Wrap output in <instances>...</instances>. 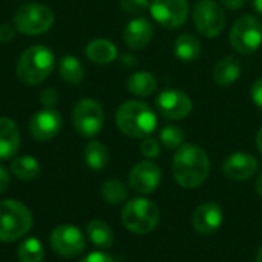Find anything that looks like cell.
Segmentation results:
<instances>
[{
	"mask_svg": "<svg viewBox=\"0 0 262 262\" xmlns=\"http://www.w3.org/2000/svg\"><path fill=\"white\" fill-rule=\"evenodd\" d=\"M173 52H175L177 58L181 60L183 63H192V61H196L201 57L203 46H201V41L195 35L181 34L175 40Z\"/></svg>",
	"mask_w": 262,
	"mask_h": 262,
	"instance_id": "ffe728a7",
	"label": "cell"
},
{
	"mask_svg": "<svg viewBox=\"0 0 262 262\" xmlns=\"http://www.w3.org/2000/svg\"><path fill=\"white\" fill-rule=\"evenodd\" d=\"M61 115L54 107H45L32 115L29 121V134L34 140L48 141L61 129Z\"/></svg>",
	"mask_w": 262,
	"mask_h": 262,
	"instance_id": "5bb4252c",
	"label": "cell"
},
{
	"mask_svg": "<svg viewBox=\"0 0 262 262\" xmlns=\"http://www.w3.org/2000/svg\"><path fill=\"white\" fill-rule=\"evenodd\" d=\"M175 181L184 189H196L206 183L210 172L207 152L195 144H183L177 149L172 161Z\"/></svg>",
	"mask_w": 262,
	"mask_h": 262,
	"instance_id": "6da1fadb",
	"label": "cell"
},
{
	"mask_svg": "<svg viewBox=\"0 0 262 262\" xmlns=\"http://www.w3.org/2000/svg\"><path fill=\"white\" fill-rule=\"evenodd\" d=\"M154 37V26L144 17L130 20L123 32V40L130 49H144Z\"/></svg>",
	"mask_w": 262,
	"mask_h": 262,
	"instance_id": "e0dca14e",
	"label": "cell"
},
{
	"mask_svg": "<svg viewBox=\"0 0 262 262\" xmlns=\"http://www.w3.org/2000/svg\"><path fill=\"white\" fill-rule=\"evenodd\" d=\"M54 25V12L41 3H25L14 14V26L25 35L45 34Z\"/></svg>",
	"mask_w": 262,
	"mask_h": 262,
	"instance_id": "8992f818",
	"label": "cell"
},
{
	"mask_svg": "<svg viewBox=\"0 0 262 262\" xmlns=\"http://www.w3.org/2000/svg\"><path fill=\"white\" fill-rule=\"evenodd\" d=\"M20 149V130L6 117H0V160L12 158Z\"/></svg>",
	"mask_w": 262,
	"mask_h": 262,
	"instance_id": "ac0fdd59",
	"label": "cell"
},
{
	"mask_svg": "<svg viewBox=\"0 0 262 262\" xmlns=\"http://www.w3.org/2000/svg\"><path fill=\"white\" fill-rule=\"evenodd\" d=\"M193 25L201 35L215 38L224 29L226 14L216 2L200 0L193 8Z\"/></svg>",
	"mask_w": 262,
	"mask_h": 262,
	"instance_id": "9c48e42d",
	"label": "cell"
},
{
	"mask_svg": "<svg viewBox=\"0 0 262 262\" xmlns=\"http://www.w3.org/2000/svg\"><path fill=\"white\" fill-rule=\"evenodd\" d=\"M161 183V170L152 161L137 163L129 172V186L140 195L154 193Z\"/></svg>",
	"mask_w": 262,
	"mask_h": 262,
	"instance_id": "4fadbf2b",
	"label": "cell"
},
{
	"mask_svg": "<svg viewBox=\"0 0 262 262\" xmlns=\"http://www.w3.org/2000/svg\"><path fill=\"white\" fill-rule=\"evenodd\" d=\"M60 77L68 84H78L84 78V69L77 57L66 55L60 61Z\"/></svg>",
	"mask_w": 262,
	"mask_h": 262,
	"instance_id": "484cf974",
	"label": "cell"
},
{
	"mask_svg": "<svg viewBox=\"0 0 262 262\" xmlns=\"http://www.w3.org/2000/svg\"><path fill=\"white\" fill-rule=\"evenodd\" d=\"M118 129L130 138H146L157 127L155 112L143 101L130 100L123 103L115 115Z\"/></svg>",
	"mask_w": 262,
	"mask_h": 262,
	"instance_id": "7a4b0ae2",
	"label": "cell"
},
{
	"mask_svg": "<svg viewBox=\"0 0 262 262\" xmlns=\"http://www.w3.org/2000/svg\"><path fill=\"white\" fill-rule=\"evenodd\" d=\"M51 247L63 258H75L86 249V239L77 226L61 224L51 233Z\"/></svg>",
	"mask_w": 262,
	"mask_h": 262,
	"instance_id": "30bf717a",
	"label": "cell"
},
{
	"mask_svg": "<svg viewBox=\"0 0 262 262\" xmlns=\"http://www.w3.org/2000/svg\"><path fill=\"white\" fill-rule=\"evenodd\" d=\"M256 147H258L259 154L262 155V127L258 130V134H256Z\"/></svg>",
	"mask_w": 262,
	"mask_h": 262,
	"instance_id": "74e56055",
	"label": "cell"
},
{
	"mask_svg": "<svg viewBox=\"0 0 262 262\" xmlns=\"http://www.w3.org/2000/svg\"><path fill=\"white\" fill-rule=\"evenodd\" d=\"M86 235L91 239V243L100 249H109L114 244V232L101 220H92L86 226Z\"/></svg>",
	"mask_w": 262,
	"mask_h": 262,
	"instance_id": "7402d4cb",
	"label": "cell"
},
{
	"mask_svg": "<svg viewBox=\"0 0 262 262\" xmlns=\"http://www.w3.org/2000/svg\"><path fill=\"white\" fill-rule=\"evenodd\" d=\"M256 192L259 196H262V173L258 177V181H256Z\"/></svg>",
	"mask_w": 262,
	"mask_h": 262,
	"instance_id": "f35d334b",
	"label": "cell"
},
{
	"mask_svg": "<svg viewBox=\"0 0 262 262\" xmlns=\"http://www.w3.org/2000/svg\"><path fill=\"white\" fill-rule=\"evenodd\" d=\"M149 9L154 20L167 29L183 26L189 17L187 0H152Z\"/></svg>",
	"mask_w": 262,
	"mask_h": 262,
	"instance_id": "8fae6325",
	"label": "cell"
},
{
	"mask_svg": "<svg viewBox=\"0 0 262 262\" xmlns=\"http://www.w3.org/2000/svg\"><path fill=\"white\" fill-rule=\"evenodd\" d=\"M230 45L239 54H252L262 45V23L255 15L239 17L230 29Z\"/></svg>",
	"mask_w": 262,
	"mask_h": 262,
	"instance_id": "52a82bcc",
	"label": "cell"
},
{
	"mask_svg": "<svg viewBox=\"0 0 262 262\" xmlns=\"http://www.w3.org/2000/svg\"><path fill=\"white\" fill-rule=\"evenodd\" d=\"M80 262H115L114 258L104 252H92L89 255H86Z\"/></svg>",
	"mask_w": 262,
	"mask_h": 262,
	"instance_id": "d6a6232c",
	"label": "cell"
},
{
	"mask_svg": "<svg viewBox=\"0 0 262 262\" xmlns=\"http://www.w3.org/2000/svg\"><path fill=\"white\" fill-rule=\"evenodd\" d=\"M250 95H252V100L255 101V104L262 111V78L256 80L252 86V91H250Z\"/></svg>",
	"mask_w": 262,
	"mask_h": 262,
	"instance_id": "836d02e7",
	"label": "cell"
},
{
	"mask_svg": "<svg viewBox=\"0 0 262 262\" xmlns=\"http://www.w3.org/2000/svg\"><path fill=\"white\" fill-rule=\"evenodd\" d=\"M54 54L41 46L35 45L28 48L17 61V77L28 86L40 84L45 81L54 69Z\"/></svg>",
	"mask_w": 262,
	"mask_h": 262,
	"instance_id": "3957f363",
	"label": "cell"
},
{
	"mask_svg": "<svg viewBox=\"0 0 262 262\" xmlns=\"http://www.w3.org/2000/svg\"><path fill=\"white\" fill-rule=\"evenodd\" d=\"M15 26L9 25V23H5L0 26V41L6 43V41H11L14 37H15Z\"/></svg>",
	"mask_w": 262,
	"mask_h": 262,
	"instance_id": "e575fe53",
	"label": "cell"
},
{
	"mask_svg": "<svg viewBox=\"0 0 262 262\" xmlns=\"http://www.w3.org/2000/svg\"><path fill=\"white\" fill-rule=\"evenodd\" d=\"M40 101L45 107H54L58 101V95L54 89L48 88V89H43L41 94H40Z\"/></svg>",
	"mask_w": 262,
	"mask_h": 262,
	"instance_id": "1f68e13d",
	"label": "cell"
},
{
	"mask_svg": "<svg viewBox=\"0 0 262 262\" xmlns=\"http://www.w3.org/2000/svg\"><path fill=\"white\" fill-rule=\"evenodd\" d=\"M9 187V172L0 166V193H3Z\"/></svg>",
	"mask_w": 262,
	"mask_h": 262,
	"instance_id": "d590c367",
	"label": "cell"
},
{
	"mask_svg": "<svg viewBox=\"0 0 262 262\" xmlns=\"http://www.w3.org/2000/svg\"><path fill=\"white\" fill-rule=\"evenodd\" d=\"M212 74L218 86L227 88L241 77V64L235 57H224L215 63Z\"/></svg>",
	"mask_w": 262,
	"mask_h": 262,
	"instance_id": "d6986e66",
	"label": "cell"
},
{
	"mask_svg": "<svg viewBox=\"0 0 262 262\" xmlns=\"http://www.w3.org/2000/svg\"><path fill=\"white\" fill-rule=\"evenodd\" d=\"M11 172L21 181H32L40 173V164L34 157H17L11 163Z\"/></svg>",
	"mask_w": 262,
	"mask_h": 262,
	"instance_id": "cb8c5ba5",
	"label": "cell"
},
{
	"mask_svg": "<svg viewBox=\"0 0 262 262\" xmlns=\"http://www.w3.org/2000/svg\"><path fill=\"white\" fill-rule=\"evenodd\" d=\"M84 161L92 170H103L109 163L107 147L101 141H89V144L84 149Z\"/></svg>",
	"mask_w": 262,
	"mask_h": 262,
	"instance_id": "d4e9b609",
	"label": "cell"
},
{
	"mask_svg": "<svg viewBox=\"0 0 262 262\" xmlns=\"http://www.w3.org/2000/svg\"><path fill=\"white\" fill-rule=\"evenodd\" d=\"M101 196L112 206L121 204L127 200V187L120 180L111 178L101 186Z\"/></svg>",
	"mask_w": 262,
	"mask_h": 262,
	"instance_id": "83f0119b",
	"label": "cell"
},
{
	"mask_svg": "<svg viewBox=\"0 0 262 262\" xmlns=\"http://www.w3.org/2000/svg\"><path fill=\"white\" fill-rule=\"evenodd\" d=\"M104 123V112L98 101L92 98L80 100L72 111V124L78 135L92 138L95 137Z\"/></svg>",
	"mask_w": 262,
	"mask_h": 262,
	"instance_id": "ba28073f",
	"label": "cell"
},
{
	"mask_svg": "<svg viewBox=\"0 0 262 262\" xmlns=\"http://www.w3.org/2000/svg\"><path fill=\"white\" fill-rule=\"evenodd\" d=\"M155 104L158 112L167 120H183L189 117L193 109L190 97L177 89H166L160 92Z\"/></svg>",
	"mask_w": 262,
	"mask_h": 262,
	"instance_id": "7c38bea8",
	"label": "cell"
},
{
	"mask_svg": "<svg viewBox=\"0 0 262 262\" xmlns=\"http://www.w3.org/2000/svg\"><path fill=\"white\" fill-rule=\"evenodd\" d=\"M123 226L137 235H146L155 230L160 221L158 207L146 198H134L127 201L121 212Z\"/></svg>",
	"mask_w": 262,
	"mask_h": 262,
	"instance_id": "5b68a950",
	"label": "cell"
},
{
	"mask_svg": "<svg viewBox=\"0 0 262 262\" xmlns=\"http://www.w3.org/2000/svg\"><path fill=\"white\" fill-rule=\"evenodd\" d=\"M157 89V78L147 71H138L127 78V91L137 97H149Z\"/></svg>",
	"mask_w": 262,
	"mask_h": 262,
	"instance_id": "603a6c76",
	"label": "cell"
},
{
	"mask_svg": "<svg viewBox=\"0 0 262 262\" xmlns=\"http://www.w3.org/2000/svg\"><path fill=\"white\" fill-rule=\"evenodd\" d=\"M120 5L123 11L127 14H141L150 6V2L149 0H120Z\"/></svg>",
	"mask_w": 262,
	"mask_h": 262,
	"instance_id": "4dcf8cb0",
	"label": "cell"
},
{
	"mask_svg": "<svg viewBox=\"0 0 262 262\" xmlns=\"http://www.w3.org/2000/svg\"><path fill=\"white\" fill-rule=\"evenodd\" d=\"M20 262H43L45 259V246L38 238H26L17 252Z\"/></svg>",
	"mask_w": 262,
	"mask_h": 262,
	"instance_id": "4316f807",
	"label": "cell"
},
{
	"mask_svg": "<svg viewBox=\"0 0 262 262\" xmlns=\"http://www.w3.org/2000/svg\"><path fill=\"white\" fill-rule=\"evenodd\" d=\"M256 262H262V246L259 247L258 253H256Z\"/></svg>",
	"mask_w": 262,
	"mask_h": 262,
	"instance_id": "60d3db41",
	"label": "cell"
},
{
	"mask_svg": "<svg viewBox=\"0 0 262 262\" xmlns=\"http://www.w3.org/2000/svg\"><path fill=\"white\" fill-rule=\"evenodd\" d=\"M224 221V213L220 204L216 203H204L196 207L192 216L193 229L201 235L215 233Z\"/></svg>",
	"mask_w": 262,
	"mask_h": 262,
	"instance_id": "2e32d148",
	"label": "cell"
},
{
	"mask_svg": "<svg viewBox=\"0 0 262 262\" xmlns=\"http://www.w3.org/2000/svg\"><path fill=\"white\" fill-rule=\"evenodd\" d=\"M86 57L97 63V64H109L112 63L117 55H118V51H117V46L106 40V38H95L92 40L88 46H86Z\"/></svg>",
	"mask_w": 262,
	"mask_h": 262,
	"instance_id": "44dd1931",
	"label": "cell"
},
{
	"mask_svg": "<svg viewBox=\"0 0 262 262\" xmlns=\"http://www.w3.org/2000/svg\"><path fill=\"white\" fill-rule=\"evenodd\" d=\"M184 137H186L184 130L181 127H178V126H166L160 132V141L169 150L181 147L183 143H184Z\"/></svg>",
	"mask_w": 262,
	"mask_h": 262,
	"instance_id": "f1b7e54d",
	"label": "cell"
},
{
	"mask_svg": "<svg viewBox=\"0 0 262 262\" xmlns=\"http://www.w3.org/2000/svg\"><path fill=\"white\" fill-rule=\"evenodd\" d=\"M140 150H141V154H143L147 160H154V158H157V157L160 155L161 146H160V143H158L155 138L146 137V138H143V141H141V144H140Z\"/></svg>",
	"mask_w": 262,
	"mask_h": 262,
	"instance_id": "f546056e",
	"label": "cell"
},
{
	"mask_svg": "<svg viewBox=\"0 0 262 262\" xmlns=\"http://www.w3.org/2000/svg\"><path fill=\"white\" fill-rule=\"evenodd\" d=\"M32 227L31 210L18 200L0 201V241L12 243L25 236Z\"/></svg>",
	"mask_w": 262,
	"mask_h": 262,
	"instance_id": "277c9868",
	"label": "cell"
},
{
	"mask_svg": "<svg viewBox=\"0 0 262 262\" xmlns=\"http://www.w3.org/2000/svg\"><path fill=\"white\" fill-rule=\"evenodd\" d=\"M221 3L229 9H239L247 3V0H221Z\"/></svg>",
	"mask_w": 262,
	"mask_h": 262,
	"instance_id": "8d00e7d4",
	"label": "cell"
},
{
	"mask_svg": "<svg viewBox=\"0 0 262 262\" xmlns=\"http://www.w3.org/2000/svg\"><path fill=\"white\" fill-rule=\"evenodd\" d=\"M253 6H255V11L262 15V0H253Z\"/></svg>",
	"mask_w": 262,
	"mask_h": 262,
	"instance_id": "ab89813d",
	"label": "cell"
},
{
	"mask_svg": "<svg viewBox=\"0 0 262 262\" xmlns=\"http://www.w3.org/2000/svg\"><path fill=\"white\" fill-rule=\"evenodd\" d=\"M223 172L232 181H247L258 172V160L247 152H235L224 161Z\"/></svg>",
	"mask_w": 262,
	"mask_h": 262,
	"instance_id": "9a60e30c",
	"label": "cell"
}]
</instances>
